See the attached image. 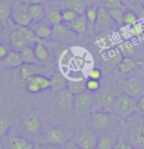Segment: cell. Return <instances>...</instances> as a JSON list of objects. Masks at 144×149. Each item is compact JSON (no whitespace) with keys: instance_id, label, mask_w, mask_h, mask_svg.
<instances>
[{"instance_id":"obj_1","label":"cell","mask_w":144,"mask_h":149,"mask_svg":"<svg viewBox=\"0 0 144 149\" xmlns=\"http://www.w3.org/2000/svg\"><path fill=\"white\" fill-rule=\"evenodd\" d=\"M111 112L118 117L119 121H126L132 115L139 112L137 107V99L121 92L114 99L111 107Z\"/></svg>"},{"instance_id":"obj_2","label":"cell","mask_w":144,"mask_h":149,"mask_svg":"<svg viewBox=\"0 0 144 149\" xmlns=\"http://www.w3.org/2000/svg\"><path fill=\"white\" fill-rule=\"evenodd\" d=\"M74 132L64 126H56L50 127L47 132L39 138V143L42 145H59L64 147L69 140L72 139Z\"/></svg>"},{"instance_id":"obj_3","label":"cell","mask_w":144,"mask_h":149,"mask_svg":"<svg viewBox=\"0 0 144 149\" xmlns=\"http://www.w3.org/2000/svg\"><path fill=\"white\" fill-rule=\"evenodd\" d=\"M119 89L135 99L144 95V76L131 74L119 81Z\"/></svg>"},{"instance_id":"obj_4","label":"cell","mask_w":144,"mask_h":149,"mask_svg":"<svg viewBox=\"0 0 144 149\" xmlns=\"http://www.w3.org/2000/svg\"><path fill=\"white\" fill-rule=\"evenodd\" d=\"M119 93L116 92V89L113 88L111 86H102L101 89L95 93V100L93 104L92 112L98 110H105L111 112V107L114 99Z\"/></svg>"},{"instance_id":"obj_5","label":"cell","mask_w":144,"mask_h":149,"mask_svg":"<svg viewBox=\"0 0 144 149\" xmlns=\"http://www.w3.org/2000/svg\"><path fill=\"white\" fill-rule=\"evenodd\" d=\"M116 120L119 118L112 112L105 110L93 111L90 118V126L97 132H102L110 129Z\"/></svg>"},{"instance_id":"obj_6","label":"cell","mask_w":144,"mask_h":149,"mask_svg":"<svg viewBox=\"0 0 144 149\" xmlns=\"http://www.w3.org/2000/svg\"><path fill=\"white\" fill-rule=\"evenodd\" d=\"M99 135L91 127H83L74 132L72 140L82 149H96Z\"/></svg>"},{"instance_id":"obj_7","label":"cell","mask_w":144,"mask_h":149,"mask_svg":"<svg viewBox=\"0 0 144 149\" xmlns=\"http://www.w3.org/2000/svg\"><path fill=\"white\" fill-rule=\"evenodd\" d=\"M10 18L17 26H30L33 23L29 12V4H27L23 0L13 1L12 13Z\"/></svg>"},{"instance_id":"obj_8","label":"cell","mask_w":144,"mask_h":149,"mask_svg":"<svg viewBox=\"0 0 144 149\" xmlns=\"http://www.w3.org/2000/svg\"><path fill=\"white\" fill-rule=\"evenodd\" d=\"M118 48L124 57H130L137 61H144V46L141 40L124 39L119 44Z\"/></svg>"},{"instance_id":"obj_9","label":"cell","mask_w":144,"mask_h":149,"mask_svg":"<svg viewBox=\"0 0 144 149\" xmlns=\"http://www.w3.org/2000/svg\"><path fill=\"white\" fill-rule=\"evenodd\" d=\"M79 36L69 29V26L64 23L58 24L52 26V39L55 42H59L61 44L68 45L74 44L78 41Z\"/></svg>"},{"instance_id":"obj_10","label":"cell","mask_w":144,"mask_h":149,"mask_svg":"<svg viewBox=\"0 0 144 149\" xmlns=\"http://www.w3.org/2000/svg\"><path fill=\"white\" fill-rule=\"evenodd\" d=\"M95 100V93L85 91L74 95L73 112L77 116H84L92 111Z\"/></svg>"},{"instance_id":"obj_11","label":"cell","mask_w":144,"mask_h":149,"mask_svg":"<svg viewBox=\"0 0 144 149\" xmlns=\"http://www.w3.org/2000/svg\"><path fill=\"white\" fill-rule=\"evenodd\" d=\"M116 26H118L112 19L110 13H109V10L104 5H100L98 10L97 21H96L94 26V33L99 34L102 33H106V31L114 30Z\"/></svg>"},{"instance_id":"obj_12","label":"cell","mask_w":144,"mask_h":149,"mask_svg":"<svg viewBox=\"0 0 144 149\" xmlns=\"http://www.w3.org/2000/svg\"><path fill=\"white\" fill-rule=\"evenodd\" d=\"M122 58H124V55L121 54L118 47L108 49L103 56V72L108 74L116 69Z\"/></svg>"},{"instance_id":"obj_13","label":"cell","mask_w":144,"mask_h":149,"mask_svg":"<svg viewBox=\"0 0 144 149\" xmlns=\"http://www.w3.org/2000/svg\"><path fill=\"white\" fill-rule=\"evenodd\" d=\"M35 143L29 138L17 134H9L6 137L4 149H33Z\"/></svg>"},{"instance_id":"obj_14","label":"cell","mask_w":144,"mask_h":149,"mask_svg":"<svg viewBox=\"0 0 144 149\" xmlns=\"http://www.w3.org/2000/svg\"><path fill=\"white\" fill-rule=\"evenodd\" d=\"M22 129L24 132L30 136H36L41 134L42 123L39 117L35 114L27 115L22 121Z\"/></svg>"},{"instance_id":"obj_15","label":"cell","mask_w":144,"mask_h":149,"mask_svg":"<svg viewBox=\"0 0 144 149\" xmlns=\"http://www.w3.org/2000/svg\"><path fill=\"white\" fill-rule=\"evenodd\" d=\"M46 6V19L44 21L52 26L62 23L61 17V7L56 2H47Z\"/></svg>"},{"instance_id":"obj_16","label":"cell","mask_w":144,"mask_h":149,"mask_svg":"<svg viewBox=\"0 0 144 149\" xmlns=\"http://www.w3.org/2000/svg\"><path fill=\"white\" fill-rule=\"evenodd\" d=\"M74 94L68 88L55 92V103L62 110H73Z\"/></svg>"},{"instance_id":"obj_17","label":"cell","mask_w":144,"mask_h":149,"mask_svg":"<svg viewBox=\"0 0 144 149\" xmlns=\"http://www.w3.org/2000/svg\"><path fill=\"white\" fill-rule=\"evenodd\" d=\"M24 64L20 51L11 49L3 60H0L1 69H19Z\"/></svg>"},{"instance_id":"obj_18","label":"cell","mask_w":144,"mask_h":149,"mask_svg":"<svg viewBox=\"0 0 144 149\" xmlns=\"http://www.w3.org/2000/svg\"><path fill=\"white\" fill-rule=\"evenodd\" d=\"M37 36L41 40H50L52 36V26L47 24L46 21L32 23L30 26Z\"/></svg>"},{"instance_id":"obj_19","label":"cell","mask_w":144,"mask_h":149,"mask_svg":"<svg viewBox=\"0 0 144 149\" xmlns=\"http://www.w3.org/2000/svg\"><path fill=\"white\" fill-rule=\"evenodd\" d=\"M139 68L138 61L130 57H124L116 67V71L124 77H129Z\"/></svg>"},{"instance_id":"obj_20","label":"cell","mask_w":144,"mask_h":149,"mask_svg":"<svg viewBox=\"0 0 144 149\" xmlns=\"http://www.w3.org/2000/svg\"><path fill=\"white\" fill-rule=\"evenodd\" d=\"M9 43L11 49L17 50V51H20L25 46H28L29 45L26 38L24 37L23 33L18 29V26L9 34Z\"/></svg>"},{"instance_id":"obj_21","label":"cell","mask_w":144,"mask_h":149,"mask_svg":"<svg viewBox=\"0 0 144 149\" xmlns=\"http://www.w3.org/2000/svg\"><path fill=\"white\" fill-rule=\"evenodd\" d=\"M127 141L135 149H144V135L141 130V124L130 130Z\"/></svg>"},{"instance_id":"obj_22","label":"cell","mask_w":144,"mask_h":149,"mask_svg":"<svg viewBox=\"0 0 144 149\" xmlns=\"http://www.w3.org/2000/svg\"><path fill=\"white\" fill-rule=\"evenodd\" d=\"M57 4L61 7V9L69 8V9H72L77 12L79 15H84L86 8L89 5L84 0H61Z\"/></svg>"},{"instance_id":"obj_23","label":"cell","mask_w":144,"mask_h":149,"mask_svg":"<svg viewBox=\"0 0 144 149\" xmlns=\"http://www.w3.org/2000/svg\"><path fill=\"white\" fill-rule=\"evenodd\" d=\"M66 25L79 36H83L88 31V22L85 15H79L75 20L69 24H66Z\"/></svg>"},{"instance_id":"obj_24","label":"cell","mask_w":144,"mask_h":149,"mask_svg":"<svg viewBox=\"0 0 144 149\" xmlns=\"http://www.w3.org/2000/svg\"><path fill=\"white\" fill-rule=\"evenodd\" d=\"M50 81H52V91L56 92L59 90L67 88V78L62 74L60 71L53 72L50 76Z\"/></svg>"},{"instance_id":"obj_25","label":"cell","mask_w":144,"mask_h":149,"mask_svg":"<svg viewBox=\"0 0 144 149\" xmlns=\"http://www.w3.org/2000/svg\"><path fill=\"white\" fill-rule=\"evenodd\" d=\"M118 139L119 138H116V135L114 134H109V132L102 134L98 137L96 149H114Z\"/></svg>"},{"instance_id":"obj_26","label":"cell","mask_w":144,"mask_h":149,"mask_svg":"<svg viewBox=\"0 0 144 149\" xmlns=\"http://www.w3.org/2000/svg\"><path fill=\"white\" fill-rule=\"evenodd\" d=\"M100 5L98 4H90L88 5L85 11V16H86L87 22H88V31L89 33H94V26L95 23L97 21L98 17V10Z\"/></svg>"},{"instance_id":"obj_27","label":"cell","mask_w":144,"mask_h":149,"mask_svg":"<svg viewBox=\"0 0 144 149\" xmlns=\"http://www.w3.org/2000/svg\"><path fill=\"white\" fill-rule=\"evenodd\" d=\"M12 4L11 0H0V23L3 26V29L7 28L8 21L11 17Z\"/></svg>"},{"instance_id":"obj_28","label":"cell","mask_w":144,"mask_h":149,"mask_svg":"<svg viewBox=\"0 0 144 149\" xmlns=\"http://www.w3.org/2000/svg\"><path fill=\"white\" fill-rule=\"evenodd\" d=\"M34 50L39 63H47L50 59V51L44 43V40L37 42L34 45Z\"/></svg>"},{"instance_id":"obj_29","label":"cell","mask_w":144,"mask_h":149,"mask_svg":"<svg viewBox=\"0 0 144 149\" xmlns=\"http://www.w3.org/2000/svg\"><path fill=\"white\" fill-rule=\"evenodd\" d=\"M29 12H30L33 23L44 21V19H46V6H44V4L29 5Z\"/></svg>"},{"instance_id":"obj_30","label":"cell","mask_w":144,"mask_h":149,"mask_svg":"<svg viewBox=\"0 0 144 149\" xmlns=\"http://www.w3.org/2000/svg\"><path fill=\"white\" fill-rule=\"evenodd\" d=\"M128 38L141 40L144 39V21L140 20L136 24L128 26Z\"/></svg>"},{"instance_id":"obj_31","label":"cell","mask_w":144,"mask_h":149,"mask_svg":"<svg viewBox=\"0 0 144 149\" xmlns=\"http://www.w3.org/2000/svg\"><path fill=\"white\" fill-rule=\"evenodd\" d=\"M67 88L70 90L74 95L87 91L86 79H67Z\"/></svg>"},{"instance_id":"obj_32","label":"cell","mask_w":144,"mask_h":149,"mask_svg":"<svg viewBox=\"0 0 144 149\" xmlns=\"http://www.w3.org/2000/svg\"><path fill=\"white\" fill-rule=\"evenodd\" d=\"M20 54L22 57L24 64H38L39 61L37 59L36 54H35L34 46H25L23 49L20 50Z\"/></svg>"},{"instance_id":"obj_33","label":"cell","mask_w":144,"mask_h":149,"mask_svg":"<svg viewBox=\"0 0 144 149\" xmlns=\"http://www.w3.org/2000/svg\"><path fill=\"white\" fill-rule=\"evenodd\" d=\"M18 29L20 30L21 33H23L24 37L26 38L27 42L30 46H34L37 42L41 41V39L35 34L33 30L31 29V26H18Z\"/></svg>"},{"instance_id":"obj_34","label":"cell","mask_w":144,"mask_h":149,"mask_svg":"<svg viewBox=\"0 0 144 149\" xmlns=\"http://www.w3.org/2000/svg\"><path fill=\"white\" fill-rule=\"evenodd\" d=\"M112 31H113V30L106 31V33H99L98 37L95 40L96 45L98 47H100L101 49H110V47L112 46V41H111Z\"/></svg>"},{"instance_id":"obj_35","label":"cell","mask_w":144,"mask_h":149,"mask_svg":"<svg viewBox=\"0 0 144 149\" xmlns=\"http://www.w3.org/2000/svg\"><path fill=\"white\" fill-rule=\"evenodd\" d=\"M29 79H33L34 81H36L37 84L40 86V87L42 88V91H44V90H49V89L52 88V81H50V78L46 76V74H37L32 76L31 78H29Z\"/></svg>"},{"instance_id":"obj_36","label":"cell","mask_w":144,"mask_h":149,"mask_svg":"<svg viewBox=\"0 0 144 149\" xmlns=\"http://www.w3.org/2000/svg\"><path fill=\"white\" fill-rule=\"evenodd\" d=\"M138 21H140L139 16L134 10L127 8L124 12V25L126 26H130L134 24H136Z\"/></svg>"},{"instance_id":"obj_37","label":"cell","mask_w":144,"mask_h":149,"mask_svg":"<svg viewBox=\"0 0 144 149\" xmlns=\"http://www.w3.org/2000/svg\"><path fill=\"white\" fill-rule=\"evenodd\" d=\"M74 55L73 53L70 49H63L62 51L60 52L59 54V64H60V67L62 69H65V68H68L70 66V63L72 59H73ZM70 69V68H68Z\"/></svg>"},{"instance_id":"obj_38","label":"cell","mask_w":144,"mask_h":149,"mask_svg":"<svg viewBox=\"0 0 144 149\" xmlns=\"http://www.w3.org/2000/svg\"><path fill=\"white\" fill-rule=\"evenodd\" d=\"M108 10L112 19L114 20V22L116 24V26H124V17L125 10L119 9V8H114V9H108Z\"/></svg>"},{"instance_id":"obj_39","label":"cell","mask_w":144,"mask_h":149,"mask_svg":"<svg viewBox=\"0 0 144 149\" xmlns=\"http://www.w3.org/2000/svg\"><path fill=\"white\" fill-rule=\"evenodd\" d=\"M79 14L75 12L74 10L69 9V8H63L61 9V17H62V23L64 24H69L72 21H74L78 17Z\"/></svg>"},{"instance_id":"obj_40","label":"cell","mask_w":144,"mask_h":149,"mask_svg":"<svg viewBox=\"0 0 144 149\" xmlns=\"http://www.w3.org/2000/svg\"><path fill=\"white\" fill-rule=\"evenodd\" d=\"M87 59L85 58V56H74L70 63V67L73 70H83L85 66L87 65Z\"/></svg>"},{"instance_id":"obj_41","label":"cell","mask_w":144,"mask_h":149,"mask_svg":"<svg viewBox=\"0 0 144 149\" xmlns=\"http://www.w3.org/2000/svg\"><path fill=\"white\" fill-rule=\"evenodd\" d=\"M11 129V121L7 116L0 115V135H6Z\"/></svg>"},{"instance_id":"obj_42","label":"cell","mask_w":144,"mask_h":149,"mask_svg":"<svg viewBox=\"0 0 144 149\" xmlns=\"http://www.w3.org/2000/svg\"><path fill=\"white\" fill-rule=\"evenodd\" d=\"M101 87H102V84H101V81H98V79H89V78L86 79L87 91L96 93L101 89Z\"/></svg>"},{"instance_id":"obj_43","label":"cell","mask_w":144,"mask_h":149,"mask_svg":"<svg viewBox=\"0 0 144 149\" xmlns=\"http://www.w3.org/2000/svg\"><path fill=\"white\" fill-rule=\"evenodd\" d=\"M104 6L107 9H114V8H119L124 10L127 9V6L121 0H104Z\"/></svg>"},{"instance_id":"obj_44","label":"cell","mask_w":144,"mask_h":149,"mask_svg":"<svg viewBox=\"0 0 144 149\" xmlns=\"http://www.w3.org/2000/svg\"><path fill=\"white\" fill-rule=\"evenodd\" d=\"M26 88L29 92L33 93V94H37V93H40L42 91L39 84L31 79H29L28 81H26Z\"/></svg>"},{"instance_id":"obj_45","label":"cell","mask_w":144,"mask_h":149,"mask_svg":"<svg viewBox=\"0 0 144 149\" xmlns=\"http://www.w3.org/2000/svg\"><path fill=\"white\" fill-rule=\"evenodd\" d=\"M103 76H104V72L102 69L100 68H97V67H94L92 68L91 70L89 71L88 73V78L89 79H98V81H101L103 79Z\"/></svg>"},{"instance_id":"obj_46","label":"cell","mask_w":144,"mask_h":149,"mask_svg":"<svg viewBox=\"0 0 144 149\" xmlns=\"http://www.w3.org/2000/svg\"><path fill=\"white\" fill-rule=\"evenodd\" d=\"M114 149H135V148L128 141H125V140L121 139V138H119Z\"/></svg>"},{"instance_id":"obj_47","label":"cell","mask_w":144,"mask_h":149,"mask_svg":"<svg viewBox=\"0 0 144 149\" xmlns=\"http://www.w3.org/2000/svg\"><path fill=\"white\" fill-rule=\"evenodd\" d=\"M128 8H130V9H132V10H134V11L138 14V16H139L140 20L144 21V7L141 6L140 3L139 4L130 5Z\"/></svg>"},{"instance_id":"obj_48","label":"cell","mask_w":144,"mask_h":149,"mask_svg":"<svg viewBox=\"0 0 144 149\" xmlns=\"http://www.w3.org/2000/svg\"><path fill=\"white\" fill-rule=\"evenodd\" d=\"M9 46L4 43V42H0V60H3L5 57L8 55V53L10 52Z\"/></svg>"},{"instance_id":"obj_49","label":"cell","mask_w":144,"mask_h":149,"mask_svg":"<svg viewBox=\"0 0 144 149\" xmlns=\"http://www.w3.org/2000/svg\"><path fill=\"white\" fill-rule=\"evenodd\" d=\"M137 107L139 113H141V115L144 117V95L140 96L137 99Z\"/></svg>"},{"instance_id":"obj_50","label":"cell","mask_w":144,"mask_h":149,"mask_svg":"<svg viewBox=\"0 0 144 149\" xmlns=\"http://www.w3.org/2000/svg\"><path fill=\"white\" fill-rule=\"evenodd\" d=\"M24 2H26L29 5L33 4H46L47 2H49V0H23Z\"/></svg>"},{"instance_id":"obj_51","label":"cell","mask_w":144,"mask_h":149,"mask_svg":"<svg viewBox=\"0 0 144 149\" xmlns=\"http://www.w3.org/2000/svg\"><path fill=\"white\" fill-rule=\"evenodd\" d=\"M63 149H82V148H80L79 146L71 139V140H69L67 143H66L65 146L63 147Z\"/></svg>"},{"instance_id":"obj_52","label":"cell","mask_w":144,"mask_h":149,"mask_svg":"<svg viewBox=\"0 0 144 149\" xmlns=\"http://www.w3.org/2000/svg\"><path fill=\"white\" fill-rule=\"evenodd\" d=\"M46 149H63V146H59V145H46Z\"/></svg>"},{"instance_id":"obj_53","label":"cell","mask_w":144,"mask_h":149,"mask_svg":"<svg viewBox=\"0 0 144 149\" xmlns=\"http://www.w3.org/2000/svg\"><path fill=\"white\" fill-rule=\"evenodd\" d=\"M33 149H46V145H42L41 143H36Z\"/></svg>"},{"instance_id":"obj_54","label":"cell","mask_w":144,"mask_h":149,"mask_svg":"<svg viewBox=\"0 0 144 149\" xmlns=\"http://www.w3.org/2000/svg\"><path fill=\"white\" fill-rule=\"evenodd\" d=\"M139 3H140V0H129V5H128V7L130 6V5L139 4Z\"/></svg>"},{"instance_id":"obj_55","label":"cell","mask_w":144,"mask_h":149,"mask_svg":"<svg viewBox=\"0 0 144 149\" xmlns=\"http://www.w3.org/2000/svg\"><path fill=\"white\" fill-rule=\"evenodd\" d=\"M122 2H124V3L127 6V8H128V5H129V0H121Z\"/></svg>"},{"instance_id":"obj_56","label":"cell","mask_w":144,"mask_h":149,"mask_svg":"<svg viewBox=\"0 0 144 149\" xmlns=\"http://www.w3.org/2000/svg\"><path fill=\"white\" fill-rule=\"evenodd\" d=\"M61 0H49V2H56V3H58V2H60Z\"/></svg>"},{"instance_id":"obj_57","label":"cell","mask_w":144,"mask_h":149,"mask_svg":"<svg viewBox=\"0 0 144 149\" xmlns=\"http://www.w3.org/2000/svg\"><path fill=\"white\" fill-rule=\"evenodd\" d=\"M140 5L142 7H144V0H140Z\"/></svg>"},{"instance_id":"obj_58","label":"cell","mask_w":144,"mask_h":149,"mask_svg":"<svg viewBox=\"0 0 144 149\" xmlns=\"http://www.w3.org/2000/svg\"><path fill=\"white\" fill-rule=\"evenodd\" d=\"M84 1H86V2H87V3H88V4H89V5H90V4H92L91 0H84Z\"/></svg>"},{"instance_id":"obj_59","label":"cell","mask_w":144,"mask_h":149,"mask_svg":"<svg viewBox=\"0 0 144 149\" xmlns=\"http://www.w3.org/2000/svg\"><path fill=\"white\" fill-rule=\"evenodd\" d=\"M1 30H3V26H2V24L0 23V31H1Z\"/></svg>"},{"instance_id":"obj_60","label":"cell","mask_w":144,"mask_h":149,"mask_svg":"<svg viewBox=\"0 0 144 149\" xmlns=\"http://www.w3.org/2000/svg\"><path fill=\"white\" fill-rule=\"evenodd\" d=\"M0 42H2V36L0 34Z\"/></svg>"},{"instance_id":"obj_61","label":"cell","mask_w":144,"mask_h":149,"mask_svg":"<svg viewBox=\"0 0 144 149\" xmlns=\"http://www.w3.org/2000/svg\"><path fill=\"white\" fill-rule=\"evenodd\" d=\"M142 43H143V46H144V39H143V40H142Z\"/></svg>"},{"instance_id":"obj_62","label":"cell","mask_w":144,"mask_h":149,"mask_svg":"<svg viewBox=\"0 0 144 149\" xmlns=\"http://www.w3.org/2000/svg\"><path fill=\"white\" fill-rule=\"evenodd\" d=\"M0 149H4V147H1V148H0Z\"/></svg>"},{"instance_id":"obj_63","label":"cell","mask_w":144,"mask_h":149,"mask_svg":"<svg viewBox=\"0 0 144 149\" xmlns=\"http://www.w3.org/2000/svg\"><path fill=\"white\" fill-rule=\"evenodd\" d=\"M143 76H144V74H143Z\"/></svg>"}]
</instances>
